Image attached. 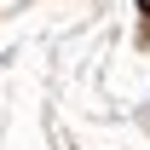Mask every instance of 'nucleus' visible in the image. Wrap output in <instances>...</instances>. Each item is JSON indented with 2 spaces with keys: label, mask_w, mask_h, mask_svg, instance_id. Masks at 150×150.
Masks as SVG:
<instances>
[{
  "label": "nucleus",
  "mask_w": 150,
  "mask_h": 150,
  "mask_svg": "<svg viewBox=\"0 0 150 150\" xmlns=\"http://www.w3.org/2000/svg\"><path fill=\"white\" fill-rule=\"evenodd\" d=\"M139 12H144V40H150V0H139Z\"/></svg>",
  "instance_id": "f257e3e1"
}]
</instances>
